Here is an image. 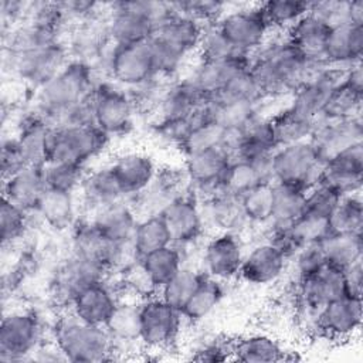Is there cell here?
I'll return each mask as SVG.
<instances>
[{
  "mask_svg": "<svg viewBox=\"0 0 363 363\" xmlns=\"http://www.w3.org/2000/svg\"><path fill=\"white\" fill-rule=\"evenodd\" d=\"M119 299L121 295L113 279L108 278L82 288L74 296L68 309L88 323L105 326Z\"/></svg>",
  "mask_w": 363,
  "mask_h": 363,
  "instance_id": "obj_22",
  "label": "cell"
},
{
  "mask_svg": "<svg viewBox=\"0 0 363 363\" xmlns=\"http://www.w3.org/2000/svg\"><path fill=\"white\" fill-rule=\"evenodd\" d=\"M45 342L41 316L28 308L4 312L0 323V362H30L33 353Z\"/></svg>",
  "mask_w": 363,
  "mask_h": 363,
  "instance_id": "obj_6",
  "label": "cell"
},
{
  "mask_svg": "<svg viewBox=\"0 0 363 363\" xmlns=\"http://www.w3.org/2000/svg\"><path fill=\"white\" fill-rule=\"evenodd\" d=\"M244 213L254 228L269 223L274 211V183L264 182L240 197Z\"/></svg>",
  "mask_w": 363,
  "mask_h": 363,
  "instance_id": "obj_49",
  "label": "cell"
},
{
  "mask_svg": "<svg viewBox=\"0 0 363 363\" xmlns=\"http://www.w3.org/2000/svg\"><path fill=\"white\" fill-rule=\"evenodd\" d=\"M149 44L156 75L166 79L179 78L190 57L173 44L159 37H153Z\"/></svg>",
  "mask_w": 363,
  "mask_h": 363,
  "instance_id": "obj_53",
  "label": "cell"
},
{
  "mask_svg": "<svg viewBox=\"0 0 363 363\" xmlns=\"http://www.w3.org/2000/svg\"><path fill=\"white\" fill-rule=\"evenodd\" d=\"M45 187L43 166L27 164L14 174L3 179V199L34 213Z\"/></svg>",
  "mask_w": 363,
  "mask_h": 363,
  "instance_id": "obj_31",
  "label": "cell"
},
{
  "mask_svg": "<svg viewBox=\"0 0 363 363\" xmlns=\"http://www.w3.org/2000/svg\"><path fill=\"white\" fill-rule=\"evenodd\" d=\"M208 99L183 75L172 79L156 108L152 121H179L194 115Z\"/></svg>",
  "mask_w": 363,
  "mask_h": 363,
  "instance_id": "obj_25",
  "label": "cell"
},
{
  "mask_svg": "<svg viewBox=\"0 0 363 363\" xmlns=\"http://www.w3.org/2000/svg\"><path fill=\"white\" fill-rule=\"evenodd\" d=\"M207 109L213 121L223 126L228 133H238L254 119L264 115L261 102L237 99L217 95L207 102Z\"/></svg>",
  "mask_w": 363,
  "mask_h": 363,
  "instance_id": "obj_34",
  "label": "cell"
},
{
  "mask_svg": "<svg viewBox=\"0 0 363 363\" xmlns=\"http://www.w3.org/2000/svg\"><path fill=\"white\" fill-rule=\"evenodd\" d=\"M71 60L65 40L24 52H4L11 74L33 91L54 78Z\"/></svg>",
  "mask_w": 363,
  "mask_h": 363,
  "instance_id": "obj_8",
  "label": "cell"
},
{
  "mask_svg": "<svg viewBox=\"0 0 363 363\" xmlns=\"http://www.w3.org/2000/svg\"><path fill=\"white\" fill-rule=\"evenodd\" d=\"M342 196L362 191L363 184V142L335 155L322 164L319 180Z\"/></svg>",
  "mask_w": 363,
  "mask_h": 363,
  "instance_id": "obj_23",
  "label": "cell"
},
{
  "mask_svg": "<svg viewBox=\"0 0 363 363\" xmlns=\"http://www.w3.org/2000/svg\"><path fill=\"white\" fill-rule=\"evenodd\" d=\"M309 11L316 14L330 27L345 24V23L363 24V1L362 0L311 1Z\"/></svg>",
  "mask_w": 363,
  "mask_h": 363,
  "instance_id": "obj_50",
  "label": "cell"
},
{
  "mask_svg": "<svg viewBox=\"0 0 363 363\" xmlns=\"http://www.w3.org/2000/svg\"><path fill=\"white\" fill-rule=\"evenodd\" d=\"M149 41L113 44L105 62L104 77L126 91L138 88L157 77Z\"/></svg>",
  "mask_w": 363,
  "mask_h": 363,
  "instance_id": "obj_12",
  "label": "cell"
},
{
  "mask_svg": "<svg viewBox=\"0 0 363 363\" xmlns=\"http://www.w3.org/2000/svg\"><path fill=\"white\" fill-rule=\"evenodd\" d=\"M140 308V345L143 350L166 352L172 349L186 323L182 311L153 295L139 302Z\"/></svg>",
  "mask_w": 363,
  "mask_h": 363,
  "instance_id": "obj_9",
  "label": "cell"
},
{
  "mask_svg": "<svg viewBox=\"0 0 363 363\" xmlns=\"http://www.w3.org/2000/svg\"><path fill=\"white\" fill-rule=\"evenodd\" d=\"M78 197L82 216H88L104 206L125 199L109 164L86 170L78 190Z\"/></svg>",
  "mask_w": 363,
  "mask_h": 363,
  "instance_id": "obj_30",
  "label": "cell"
},
{
  "mask_svg": "<svg viewBox=\"0 0 363 363\" xmlns=\"http://www.w3.org/2000/svg\"><path fill=\"white\" fill-rule=\"evenodd\" d=\"M330 231L329 218L306 213H303L289 225V233L298 248L319 244Z\"/></svg>",
  "mask_w": 363,
  "mask_h": 363,
  "instance_id": "obj_55",
  "label": "cell"
},
{
  "mask_svg": "<svg viewBox=\"0 0 363 363\" xmlns=\"http://www.w3.org/2000/svg\"><path fill=\"white\" fill-rule=\"evenodd\" d=\"M160 216L169 230L172 244L186 254L197 245L206 233L201 203L190 190L172 200Z\"/></svg>",
  "mask_w": 363,
  "mask_h": 363,
  "instance_id": "obj_13",
  "label": "cell"
},
{
  "mask_svg": "<svg viewBox=\"0 0 363 363\" xmlns=\"http://www.w3.org/2000/svg\"><path fill=\"white\" fill-rule=\"evenodd\" d=\"M121 298L143 301L159 294L157 286L145 269L140 259H136L112 277Z\"/></svg>",
  "mask_w": 363,
  "mask_h": 363,
  "instance_id": "obj_44",
  "label": "cell"
},
{
  "mask_svg": "<svg viewBox=\"0 0 363 363\" xmlns=\"http://www.w3.org/2000/svg\"><path fill=\"white\" fill-rule=\"evenodd\" d=\"M289 267V259L274 244L261 240L245 250L238 279L248 285L265 286L279 281Z\"/></svg>",
  "mask_w": 363,
  "mask_h": 363,
  "instance_id": "obj_17",
  "label": "cell"
},
{
  "mask_svg": "<svg viewBox=\"0 0 363 363\" xmlns=\"http://www.w3.org/2000/svg\"><path fill=\"white\" fill-rule=\"evenodd\" d=\"M325 264L326 259L319 244L305 245L299 248L295 252V255L289 259V265L292 267L294 272V282L311 275Z\"/></svg>",
  "mask_w": 363,
  "mask_h": 363,
  "instance_id": "obj_59",
  "label": "cell"
},
{
  "mask_svg": "<svg viewBox=\"0 0 363 363\" xmlns=\"http://www.w3.org/2000/svg\"><path fill=\"white\" fill-rule=\"evenodd\" d=\"M278 147L309 140L318 119L311 118L289 104L268 115Z\"/></svg>",
  "mask_w": 363,
  "mask_h": 363,
  "instance_id": "obj_37",
  "label": "cell"
},
{
  "mask_svg": "<svg viewBox=\"0 0 363 363\" xmlns=\"http://www.w3.org/2000/svg\"><path fill=\"white\" fill-rule=\"evenodd\" d=\"M242 235L233 233H214L203 245L200 269L224 284L238 279L245 255Z\"/></svg>",
  "mask_w": 363,
  "mask_h": 363,
  "instance_id": "obj_14",
  "label": "cell"
},
{
  "mask_svg": "<svg viewBox=\"0 0 363 363\" xmlns=\"http://www.w3.org/2000/svg\"><path fill=\"white\" fill-rule=\"evenodd\" d=\"M342 194L333 187L316 182L311 189L306 190L305 196V211L306 214L329 218L335 207L337 206Z\"/></svg>",
  "mask_w": 363,
  "mask_h": 363,
  "instance_id": "obj_57",
  "label": "cell"
},
{
  "mask_svg": "<svg viewBox=\"0 0 363 363\" xmlns=\"http://www.w3.org/2000/svg\"><path fill=\"white\" fill-rule=\"evenodd\" d=\"M225 296V284L204 274L197 289L182 309L186 323H201L221 305Z\"/></svg>",
  "mask_w": 363,
  "mask_h": 363,
  "instance_id": "obj_40",
  "label": "cell"
},
{
  "mask_svg": "<svg viewBox=\"0 0 363 363\" xmlns=\"http://www.w3.org/2000/svg\"><path fill=\"white\" fill-rule=\"evenodd\" d=\"M50 336L67 362L99 363L116 359L113 342L105 326L88 323L69 309H64L55 316Z\"/></svg>",
  "mask_w": 363,
  "mask_h": 363,
  "instance_id": "obj_2",
  "label": "cell"
},
{
  "mask_svg": "<svg viewBox=\"0 0 363 363\" xmlns=\"http://www.w3.org/2000/svg\"><path fill=\"white\" fill-rule=\"evenodd\" d=\"M40 224L64 233L71 231L82 217L78 193L47 189L34 211Z\"/></svg>",
  "mask_w": 363,
  "mask_h": 363,
  "instance_id": "obj_27",
  "label": "cell"
},
{
  "mask_svg": "<svg viewBox=\"0 0 363 363\" xmlns=\"http://www.w3.org/2000/svg\"><path fill=\"white\" fill-rule=\"evenodd\" d=\"M193 360L196 362H225V360H233V339L227 337H210L201 342L193 356Z\"/></svg>",
  "mask_w": 363,
  "mask_h": 363,
  "instance_id": "obj_60",
  "label": "cell"
},
{
  "mask_svg": "<svg viewBox=\"0 0 363 363\" xmlns=\"http://www.w3.org/2000/svg\"><path fill=\"white\" fill-rule=\"evenodd\" d=\"M330 26L312 11L302 16L285 34L291 44L309 61L325 62L323 54L329 38Z\"/></svg>",
  "mask_w": 363,
  "mask_h": 363,
  "instance_id": "obj_32",
  "label": "cell"
},
{
  "mask_svg": "<svg viewBox=\"0 0 363 363\" xmlns=\"http://www.w3.org/2000/svg\"><path fill=\"white\" fill-rule=\"evenodd\" d=\"M84 217L89 218L104 235L119 242L132 240L139 221V216L128 199L104 206Z\"/></svg>",
  "mask_w": 363,
  "mask_h": 363,
  "instance_id": "obj_33",
  "label": "cell"
},
{
  "mask_svg": "<svg viewBox=\"0 0 363 363\" xmlns=\"http://www.w3.org/2000/svg\"><path fill=\"white\" fill-rule=\"evenodd\" d=\"M31 216L21 207L13 204L11 201L1 199L0 208V230H1V245L6 250L7 247H14L18 244L27 234L31 227Z\"/></svg>",
  "mask_w": 363,
  "mask_h": 363,
  "instance_id": "obj_51",
  "label": "cell"
},
{
  "mask_svg": "<svg viewBox=\"0 0 363 363\" xmlns=\"http://www.w3.org/2000/svg\"><path fill=\"white\" fill-rule=\"evenodd\" d=\"M94 123L111 138L125 136L135 126L138 106L130 94L102 78L91 95Z\"/></svg>",
  "mask_w": 363,
  "mask_h": 363,
  "instance_id": "obj_7",
  "label": "cell"
},
{
  "mask_svg": "<svg viewBox=\"0 0 363 363\" xmlns=\"http://www.w3.org/2000/svg\"><path fill=\"white\" fill-rule=\"evenodd\" d=\"M140 301L121 298L111 318L105 323L112 342L116 359L121 353L129 352L140 345Z\"/></svg>",
  "mask_w": 363,
  "mask_h": 363,
  "instance_id": "obj_28",
  "label": "cell"
},
{
  "mask_svg": "<svg viewBox=\"0 0 363 363\" xmlns=\"http://www.w3.org/2000/svg\"><path fill=\"white\" fill-rule=\"evenodd\" d=\"M309 140L322 163H325L345 149L363 142L362 116L340 121L318 119Z\"/></svg>",
  "mask_w": 363,
  "mask_h": 363,
  "instance_id": "obj_21",
  "label": "cell"
},
{
  "mask_svg": "<svg viewBox=\"0 0 363 363\" xmlns=\"http://www.w3.org/2000/svg\"><path fill=\"white\" fill-rule=\"evenodd\" d=\"M228 132L220 126L208 113L207 105L199 109L194 115V122L179 146L183 156L199 153L218 146H225Z\"/></svg>",
  "mask_w": 363,
  "mask_h": 363,
  "instance_id": "obj_38",
  "label": "cell"
},
{
  "mask_svg": "<svg viewBox=\"0 0 363 363\" xmlns=\"http://www.w3.org/2000/svg\"><path fill=\"white\" fill-rule=\"evenodd\" d=\"M322 164L311 140L279 146L271 157L272 182L308 190L319 180Z\"/></svg>",
  "mask_w": 363,
  "mask_h": 363,
  "instance_id": "obj_10",
  "label": "cell"
},
{
  "mask_svg": "<svg viewBox=\"0 0 363 363\" xmlns=\"http://www.w3.org/2000/svg\"><path fill=\"white\" fill-rule=\"evenodd\" d=\"M264 182L274 183L271 164H254L251 162L231 159L220 182V193L241 197Z\"/></svg>",
  "mask_w": 363,
  "mask_h": 363,
  "instance_id": "obj_39",
  "label": "cell"
},
{
  "mask_svg": "<svg viewBox=\"0 0 363 363\" xmlns=\"http://www.w3.org/2000/svg\"><path fill=\"white\" fill-rule=\"evenodd\" d=\"M345 294L352 298H360L363 294V259L343 269Z\"/></svg>",
  "mask_w": 363,
  "mask_h": 363,
  "instance_id": "obj_62",
  "label": "cell"
},
{
  "mask_svg": "<svg viewBox=\"0 0 363 363\" xmlns=\"http://www.w3.org/2000/svg\"><path fill=\"white\" fill-rule=\"evenodd\" d=\"M189 190V182L183 169L162 167L153 182L136 197L130 199L139 218L160 216V213L177 196Z\"/></svg>",
  "mask_w": 363,
  "mask_h": 363,
  "instance_id": "obj_18",
  "label": "cell"
},
{
  "mask_svg": "<svg viewBox=\"0 0 363 363\" xmlns=\"http://www.w3.org/2000/svg\"><path fill=\"white\" fill-rule=\"evenodd\" d=\"M132 245L138 258L172 244L169 230L162 216L140 217L132 235Z\"/></svg>",
  "mask_w": 363,
  "mask_h": 363,
  "instance_id": "obj_45",
  "label": "cell"
},
{
  "mask_svg": "<svg viewBox=\"0 0 363 363\" xmlns=\"http://www.w3.org/2000/svg\"><path fill=\"white\" fill-rule=\"evenodd\" d=\"M363 91L354 89L342 81L329 94L318 119L340 121L362 116Z\"/></svg>",
  "mask_w": 363,
  "mask_h": 363,
  "instance_id": "obj_42",
  "label": "cell"
},
{
  "mask_svg": "<svg viewBox=\"0 0 363 363\" xmlns=\"http://www.w3.org/2000/svg\"><path fill=\"white\" fill-rule=\"evenodd\" d=\"M112 138L95 123L51 126L47 139V162L75 163L88 167L89 162L106 150Z\"/></svg>",
  "mask_w": 363,
  "mask_h": 363,
  "instance_id": "obj_5",
  "label": "cell"
},
{
  "mask_svg": "<svg viewBox=\"0 0 363 363\" xmlns=\"http://www.w3.org/2000/svg\"><path fill=\"white\" fill-rule=\"evenodd\" d=\"M252 55L241 51L223 61L197 60L184 77L210 101L217 96L237 74L250 69Z\"/></svg>",
  "mask_w": 363,
  "mask_h": 363,
  "instance_id": "obj_19",
  "label": "cell"
},
{
  "mask_svg": "<svg viewBox=\"0 0 363 363\" xmlns=\"http://www.w3.org/2000/svg\"><path fill=\"white\" fill-rule=\"evenodd\" d=\"M363 55V24L345 23L330 28L323 61L337 68L360 64Z\"/></svg>",
  "mask_w": 363,
  "mask_h": 363,
  "instance_id": "obj_29",
  "label": "cell"
},
{
  "mask_svg": "<svg viewBox=\"0 0 363 363\" xmlns=\"http://www.w3.org/2000/svg\"><path fill=\"white\" fill-rule=\"evenodd\" d=\"M305 58L288 40L285 33H272L265 44L252 55L251 74L264 101L289 96L320 65Z\"/></svg>",
  "mask_w": 363,
  "mask_h": 363,
  "instance_id": "obj_1",
  "label": "cell"
},
{
  "mask_svg": "<svg viewBox=\"0 0 363 363\" xmlns=\"http://www.w3.org/2000/svg\"><path fill=\"white\" fill-rule=\"evenodd\" d=\"M216 24L237 51L251 55H254L272 34L259 3L238 4L234 9L228 6Z\"/></svg>",
  "mask_w": 363,
  "mask_h": 363,
  "instance_id": "obj_11",
  "label": "cell"
},
{
  "mask_svg": "<svg viewBox=\"0 0 363 363\" xmlns=\"http://www.w3.org/2000/svg\"><path fill=\"white\" fill-rule=\"evenodd\" d=\"M362 308L360 298L343 295L319 311L312 332L329 340L350 339L360 329Z\"/></svg>",
  "mask_w": 363,
  "mask_h": 363,
  "instance_id": "obj_16",
  "label": "cell"
},
{
  "mask_svg": "<svg viewBox=\"0 0 363 363\" xmlns=\"http://www.w3.org/2000/svg\"><path fill=\"white\" fill-rule=\"evenodd\" d=\"M101 79L95 67L71 58L54 78L34 91V105L52 126L62 112L89 99Z\"/></svg>",
  "mask_w": 363,
  "mask_h": 363,
  "instance_id": "obj_3",
  "label": "cell"
},
{
  "mask_svg": "<svg viewBox=\"0 0 363 363\" xmlns=\"http://www.w3.org/2000/svg\"><path fill=\"white\" fill-rule=\"evenodd\" d=\"M150 275L152 281L160 291V288L184 265L187 264V254L176 247L174 244H170L167 247H163L160 250H156L143 258H139Z\"/></svg>",
  "mask_w": 363,
  "mask_h": 363,
  "instance_id": "obj_43",
  "label": "cell"
},
{
  "mask_svg": "<svg viewBox=\"0 0 363 363\" xmlns=\"http://www.w3.org/2000/svg\"><path fill=\"white\" fill-rule=\"evenodd\" d=\"M173 13L172 1L123 0L106 6V23L113 44H136L153 38L159 24Z\"/></svg>",
  "mask_w": 363,
  "mask_h": 363,
  "instance_id": "obj_4",
  "label": "cell"
},
{
  "mask_svg": "<svg viewBox=\"0 0 363 363\" xmlns=\"http://www.w3.org/2000/svg\"><path fill=\"white\" fill-rule=\"evenodd\" d=\"M305 196L306 190L274 183V211L268 224L289 227L298 217L303 214Z\"/></svg>",
  "mask_w": 363,
  "mask_h": 363,
  "instance_id": "obj_46",
  "label": "cell"
},
{
  "mask_svg": "<svg viewBox=\"0 0 363 363\" xmlns=\"http://www.w3.org/2000/svg\"><path fill=\"white\" fill-rule=\"evenodd\" d=\"M200 203L206 230L242 235L251 228L240 197L227 193H216Z\"/></svg>",
  "mask_w": 363,
  "mask_h": 363,
  "instance_id": "obj_26",
  "label": "cell"
},
{
  "mask_svg": "<svg viewBox=\"0 0 363 363\" xmlns=\"http://www.w3.org/2000/svg\"><path fill=\"white\" fill-rule=\"evenodd\" d=\"M108 164L128 200L140 194L153 182L159 170L155 159L140 150L122 152Z\"/></svg>",
  "mask_w": 363,
  "mask_h": 363,
  "instance_id": "obj_24",
  "label": "cell"
},
{
  "mask_svg": "<svg viewBox=\"0 0 363 363\" xmlns=\"http://www.w3.org/2000/svg\"><path fill=\"white\" fill-rule=\"evenodd\" d=\"M319 247L328 264L345 269L363 259V233H335L330 231Z\"/></svg>",
  "mask_w": 363,
  "mask_h": 363,
  "instance_id": "obj_41",
  "label": "cell"
},
{
  "mask_svg": "<svg viewBox=\"0 0 363 363\" xmlns=\"http://www.w3.org/2000/svg\"><path fill=\"white\" fill-rule=\"evenodd\" d=\"M204 27L206 26L196 18L177 11L173 4V13L159 24L153 37H159L173 44L189 57H191L197 55Z\"/></svg>",
  "mask_w": 363,
  "mask_h": 363,
  "instance_id": "obj_35",
  "label": "cell"
},
{
  "mask_svg": "<svg viewBox=\"0 0 363 363\" xmlns=\"http://www.w3.org/2000/svg\"><path fill=\"white\" fill-rule=\"evenodd\" d=\"M86 170L88 167L75 163L47 162L43 164L45 187L60 191L78 193Z\"/></svg>",
  "mask_w": 363,
  "mask_h": 363,
  "instance_id": "obj_54",
  "label": "cell"
},
{
  "mask_svg": "<svg viewBox=\"0 0 363 363\" xmlns=\"http://www.w3.org/2000/svg\"><path fill=\"white\" fill-rule=\"evenodd\" d=\"M183 157V170L189 182V190L200 201L220 193V182L233 159L225 146L213 147Z\"/></svg>",
  "mask_w": 363,
  "mask_h": 363,
  "instance_id": "obj_15",
  "label": "cell"
},
{
  "mask_svg": "<svg viewBox=\"0 0 363 363\" xmlns=\"http://www.w3.org/2000/svg\"><path fill=\"white\" fill-rule=\"evenodd\" d=\"M238 51L227 41L217 24H208L204 27L201 43L197 51V60L201 61H223ZM242 52V51H241Z\"/></svg>",
  "mask_w": 363,
  "mask_h": 363,
  "instance_id": "obj_56",
  "label": "cell"
},
{
  "mask_svg": "<svg viewBox=\"0 0 363 363\" xmlns=\"http://www.w3.org/2000/svg\"><path fill=\"white\" fill-rule=\"evenodd\" d=\"M111 278L108 271L86 258L71 254V257L57 269L52 281V296L55 302L69 308L74 296L86 285Z\"/></svg>",
  "mask_w": 363,
  "mask_h": 363,
  "instance_id": "obj_20",
  "label": "cell"
},
{
  "mask_svg": "<svg viewBox=\"0 0 363 363\" xmlns=\"http://www.w3.org/2000/svg\"><path fill=\"white\" fill-rule=\"evenodd\" d=\"M289 352L269 333L255 332L233 339V360L242 363H272L289 360Z\"/></svg>",
  "mask_w": 363,
  "mask_h": 363,
  "instance_id": "obj_36",
  "label": "cell"
},
{
  "mask_svg": "<svg viewBox=\"0 0 363 363\" xmlns=\"http://www.w3.org/2000/svg\"><path fill=\"white\" fill-rule=\"evenodd\" d=\"M203 277L204 272L199 267H193L187 262L160 288L159 296L182 311L197 289Z\"/></svg>",
  "mask_w": 363,
  "mask_h": 363,
  "instance_id": "obj_47",
  "label": "cell"
},
{
  "mask_svg": "<svg viewBox=\"0 0 363 363\" xmlns=\"http://www.w3.org/2000/svg\"><path fill=\"white\" fill-rule=\"evenodd\" d=\"M24 166H27V163L23 156L17 138L13 133L10 136H4L1 140V155H0L1 179H6L14 174Z\"/></svg>",
  "mask_w": 363,
  "mask_h": 363,
  "instance_id": "obj_61",
  "label": "cell"
},
{
  "mask_svg": "<svg viewBox=\"0 0 363 363\" xmlns=\"http://www.w3.org/2000/svg\"><path fill=\"white\" fill-rule=\"evenodd\" d=\"M177 11L187 14L204 26L216 24L218 18L228 9V3L211 1V0H186V1H173Z\"/></svg>",
  "mask_w": 363,
  "mask_h": 363,
  "instance_id": "obj_58",
  "label": "cell"
},
{
  "mask_svg": "<svg viewBox=\"0 0 363 363\" xmlns=\"http://www.w3.org/2000/svg\"><path fill=\"white\" fill-rule=\"evenodd\" d=\"M330 230L335 233L363 231V200L362 191L345 194L329 217Z\"/></svg>",
  "mask_w": 363,
  "mask_h": 363,
  "instance_id": "obj_52",
  "label": "cell"
},
{
  "mask_svg": "<svg viewBox=\"0 0 363 363\" xmlns=\"http://www.w3.org/2000/svg\"><path fill=\"white\" fill-rule=\"evenodd\" d=\"M262 14L272 33H285L311 9L303 0H268L259 3Z\"/></svg>",
  "mask_w": 363,
  "mask_h": 363,
  "instance_id": "obj_48",
  "label": "cell"
}]
</instances>
